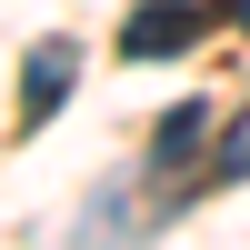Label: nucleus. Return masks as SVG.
Wrapping results in <instances>:
<instances>
[{"label": "nucleus", "mask_w": 250, "mask_h": 250, "mask_svg": "<svg viewBox=\"0 0 250 250\" xmlns=\"http://www.w3.org/2000/svg\"><path fill=\"white\" fill-rule=\"evenodd\" d=\"M200 30H210V0H140L120 20V60H180Z\"/></svg>", "instance_id": "f257e3e1"}, {"label": "nucleus", "mask_w": 250, "mask_h": 250, "mask_svg": "<svg viewBox=\"0 0 250 250\" xmlns=\"http://www.w3.org/2000/svg\"><path fill=\"white\" fill-rule=\"evenodd\" d=\"M70 70H80V50H70V40H40V50L20 60V120H30V130H40V120H60Z\"/></svg>", "instance_id": "f03ea898"}, {"label": "nucleus", "mask_w": 250, "mask_h": 250, "mask_svg": "<svg viewBox=\"0 0 250 250\" xmlns=\"http://www.w3.org/2000/svg\"><path fill=\"white\" fill-rule=\"evenodd\" d=\"M200 140H210V110H200V100H180V110H160V130H150V160H160V170H180Z\"/></svg>", "instance_id": "7ed1b4c3"}, {"label": "nucleus", "mask_w": 250, "mask_h": 250, "mask_svg": "<svg viewBox=\"0 0 250 250\" xmlns=\"http://www.w3.org/2000/svg\"><path fill=\"white\" fill-rule=\"evenodd\" d=\"M210 180H220V190H240V180H250V110L220 120V140H210Z\"/></svg>", "instance_id": "20e7f679"}, {"label": "nucleus", "mask_w": 250, "mask_h": 250, "mask_svg": "<svg viewBox=\"0 0 250 250\" xmlns=\"http://www.w3.org/2000/svg\"><path fill=\"white\" fill-rule=\"evenodd\" d=\"M230 20H240V30H250V0H230Z\"/></svg>", "instance_id": "39448f33"}]
</instances>
